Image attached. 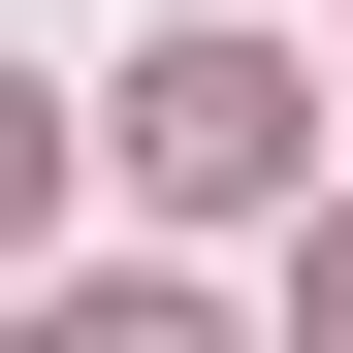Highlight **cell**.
Masks as SVG:
<instances>
[{"label": "cell", "instance_id": "obj_1", "mask_svg": "<svg viewBox=\"0 0 353 353\" xmlns=\"http://www.w3.org/2000/svg\"><path fill=\"white\" fill-rule=\"evenodd\" d=\"M129 193H193V225H225V193H289V65H257V32H193V65L129 97Z\"/></svg>", "mask_w": 353, "mask_h": 353}, {"label": "cell", "instance_id": "obj_2", "mask_svg": "<svg viewBox=\"0 0 353 353\" xmlns=\"http://www.w3.org/2000/svg\"><path fill=\"white\" fill-rule=\"evenodd\" d=\"M32 193H65V97H32V65H0V225H32Z\"/></svg>", "mask_w": 353, "mask_h": 353}, {"label": "cell", "instance_id": "obj_3", "mask_svg": "<svg viewBox=\"0 0 353 353\" xmlns=\"http://www.w3.org/2000/svg\"><path fill=\"white\" fill-rule=\"evenodd\" d=\"M65 353H225V321H193V289H97V321H65Z\"/></svg>", "mask_w": 353, "mask_h": 353}, {"label": "cell", "instance_id": "obj_4", "mask_svg": "<svg viewBox=\"0 0 353 353\" xmlns=\"http://www.w3.org/2000/svg\"><path fill=\"white\" fill-rule=\"evenodd\" d=\"M321 353H353V225H321Z\"/></svg>", "mask_w": 353, "mask_h": 353}]
</instances>
